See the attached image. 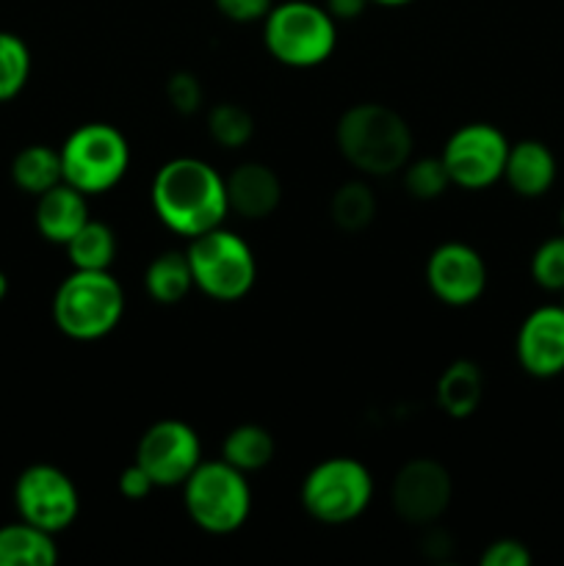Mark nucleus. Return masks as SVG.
Segmentation results:
<instances>
[{"label": "nucleus", "mask_w": 564, "mask_h": 566, "mask_svg": "<svg viewBox=\"0 0 564 566\" xmlns=\"http://www.w3.org/2000/svg\"><path fill=\"white\" fill-rule=\"evenodd\" d=\"M166 99H169V105L180 116L197 114V111L202 108L205 99L202 83H199V77L194 75V72H175V75H169V81H166Z\"/></svg>", "instance_id": "29"}, {"label": "nucleus", "mask_w": 564, "mask_h": 566, "mask_svg": "<svg viewBox=\"0 0 564 566\" xmlns=\"http://www.w3.org/2000/svg\"><path fill=\"white\" fill-rule=\"evenodd\" d=\"M116 486H119V495L127 497V501H144V497L155 490L153 479H149L147 470L138 462L127 464V468L122 470L119 479H116Z\"/></svg>", "instance_id": "32"}, {"label": "nucleus", "mask_w": 564, "mask_h": 566, "mask_svg": "<svg viewBox=\"0 0 564 566\" xmlns=\"http://www.w3.org/2000/svg\"><path fill=\"white\" fill-rule=\"evenodd\" d=\"M426 285L437 302L448 307H470L487 291L484 258L468 243H440L426 260Z\"/></svg>", "instance_id": "13"}, {"label": "nucleus", "mask_w": 564, "mask_h": 566, "mask_svg": "<svg viewBox=\"0 0 564 566\" xmlns=\"http://www.w3.org/2000/svg\"><path fill=\"white\" fill-rule=\"evenodd\" d=\"M368 3L387 6V9H398V6H409V3H415V0H368Z\"/></svg>", "instance_id": "34"}, {"label": "nucleus", "mask_w": 564, "mask_h": 566, "mask_svg": "<svg viewBox=\"0 0 564 566\" xmlns=\"http://www.w3.org/2000/svg\"><path fill=\"white\" fill-rule=\"evenodd\" d=\"M136 462L147 470L155 490L182 486L202 462V442L197 431L182 420H158L138 440Z\"/></svg>", "instance_id": "11"}, {"label": "nucleus", "mask_w": 564, "mask_h": 566, "mask_svg": "<svg viewBox=\"0 0 564 566\" xmlns=\"http://www.w3.org/2000/svg\"><path fill=\"white\" fill-rule=\"evenodd\" d=\"M11 180L20 191L39 197L53 186L64 182V169H61V153L48 144H28L11 160Z\"/></svg>", "instance_id": "21"}, {"label": "nucleus", "mask_w": 564, "mask_h": 566, "mask_svg": "<svg viewBox=\"0 0 564 566\" xmlns=\"http://www.w3.org/2000/svg\"><path fill=\"white\" fill-rule=\"evenodd\" d=\"M14 506L20 520L61 534L81 514V495L70 475L55 464H31L20 473L14 484Z\"/></svg>", "instance_id": "10"}, {"label": "nucleus", "mask_w": 564, "mask_h": 566, "mask_svg": "<svg viewBox=\"0 0 564 566\" xmlns=\"http://www.w3.org/2000/svg\"><path fill=\"white\" fill-rule=\"evenodd\" d=\"M562 230H564V210H562Z\"/></svg>", "instance_id": "36"}, {"label": "nucleus", "mask_w": 564, "mask_h": 566, "mask_svg": "<svg viewBox=\"0 0 564 566\" xmlns=\"http://www.w3.org/2000/svg\"><path fill=\"white\" fill-rule=\"evenodd\" d=\"M72 269L81 271H108L116 260V235L103 221L88 219L66 243Z\"/></svg>", "instance_id": "23"}, {"label": "nucleus", "mask_w": 564, "mask_h": 566, "mask_svg": "<svg viewBox=\"0 0 564 566\" xmlns=\"http://www.w3.org/2000/svg\"><path fill=\"white\" fill-rule=\"evenodd\" d=\"M61 153L64 182L86 197L111 191L130 169V144L108 122H86L66 136Z\"/></svg>", "instance_id": "6"}, {"label": "nucleus", "mask_w": 564, "mask_h": 566, "mask_svg": "<svg viewBox=\"0 0 564 566\" xmlns=\"http://www.w3.org/2000/svg\"><path fill=\"white\" fill-rule=\"evenodd\" d=\"M401 171L404 188L409 191V197L420 199V202H431V199L442 197L448 186H453L442 158H409V164Z\"/></svg>", "instance_id": "27"}, {"label": "nucleus", "mask_w": 564, "mask_h": 566, "mask_svg": "<svg viewBox=\"0 0 564 566\" xmlns=\"http://www.w3.org/2000/svg\"><path fill=\"white\" fill-rule=\"evenodd\" d=\"M562 293H564V291H562ZM562 307H564V302H562Z\"/></svg>", "instance_id": "37"}, {"label": "nucleus", "mask_w": 564, "mask_h": 566, "mask_svg": "<svg viewBox=\"0 0 564 566\" xmlns=\"http://www.w3.org/2000/svg\"><path fill=\"white\" fill-rule=\"evenodd\" d=\"M182 506L191 523L205 534H236L252 514V486L247 473L224 459L199 462V468L182 484Z\"/></svg>", "instance_id": "5"}, {"label": "nucleus", "mask_w": 564, "mask_h": 566, "mask_svg": "<svg viewBox=\"0 0 564 566\" xmlns=\"http://www.w3.org/2000/svg\"><path fill=\"white\" fill-rule=\"evenodd\" d=\"M153 210L166 230L197 238L221 227L230 213L224 177L202 158H171L155 171L149 188Z\"/></svg>", "instance_id": "1"}, {"label": "nucleus", "mask_w": 564, "mask_h": 566, "mask_svg": "<svg viewBox=\"0 0 564 566\" xmlns=\"http://www.w3.org/2000/svg\"><path fill=\"white\" fill-rule=\"evenodd\" d=\"M337 149L368 177H390L412 158L415 138L407 119L385 103H357L337 119Z\"/></svg>", "instance_id": "2"}, {"label": "nucleus", "mask_w": 564, "mask_h": 566, "mask_svg": "<svg viewBox=\"0 0 564 566\" xmlns=\"http://www.w3.org/2000/svg\"><path fill=\"white\" fill-rule=\"evenodd\" d=\"M506 155L509 138L503 130L490 122H470L451 133L440 158L453 186L464 191H484L503 180Z\"/></svg>", "instance_id": "9"}, {"label": "nucleus", "mask_w": 564, "mask_h": 566, "mask_svg": "<svg viewBox=\"0 0 564 566\" xmlns=\"http://www.w3.org/2000/svg\"><path fill=\"white\" fill-rule=\"evenodd\" d=\"M208 133L219 147L241 149L243 144L252 142L254 119L243 105L219 103L208 114Z\"/></svg>", "instance_id": "26"}, {"label": "nucleus", "mask_w": 564, "mask_h": 566, "mask_svg": "<svg viewBox=\"0 0 564 566\" xmlns=\"http://www.w3.org/2000/svg\"><path fill=\"white\" fill-rule=\"evenodd\" d=\"M186 254L194 271V287L213 302H241L258 280L252 247L224 227L191 238Z\"/></svg>", "instance_id": "7"}, {"label": "nucleus", "mask_w": 564, "mask_h": 566, "mask_svg": "<svg viewBox=\"0 0 564 566\" xmlns=\"http://www.w3.org/2000/svg\"><path fill=\"white\" fill-rule=\"evenodd\" d=\"M55 562L59 547L53 534L25 520L0 528V566H53Z\"/></svg>", "instance_id": "19"}, {"label": "nucleus", "mask_w": 564, "mask_h": 566, "mask_svg": "<svg viewBox=\"0 0 564 566\" xmlns=\"http://www.w3.org/2000/svg\"><path fill=\"white\" fill-rule=\"evenodd\" d=\"M451 473L437 459H409L390 486L393 512L409 525H435L451 503Z\"/></svg>", "instance_id": "12"}, {"label": "nucleus", "mask_w": 564, "mask_h": 566, "mask_svg": "<svg viewBox=\"0 0 564 566\" xmlns=\"http://www.w3.org/2000/svg\"><path fill=\"white\" fill-rule=\"evenodd\" d=\"M503 180L518 197L525 199H536L551 191L553 180H556V158H553L551 147L536 138L509 144Z\"/></svg>", "instance_id": "17"}, {"label": "nucleus", "mask_w": 564, "mask_h": 566, "mask_svg": "<svg viewBox=\"0 0 564 566\" xmlns=\"http://www.w3.org/2000/svg\"><path fill=\"white\" fill-rule=\"evenodd\" d=\"M276 453V442L265 426L241 423L224 437L221 446V459L238 468L241 473H258L269 468Z\"/></svg>", "instance_id": "22"}, {"label": "nucleus", "mask_w": 564, "mask_h": 566, "mask_svg": "<svg viewBox=\"0 0 564 566\" xmlns=\"http://www.w3.org/2000/svg\"><path fill=\"white\" fill-rule=\"evenodd\" d=\"M213 3L224 20L249 25V22H263L274 0H213Z\"/></svg>", "instance_id": "30"}, {"label": "nucleus", "mask_w": 564, "mask_h": 566, "mask_svg": "<svg viewBox=\"0 0 564 566\" xmlns=\"http://www.w3.org/2000/svg\"><path fill=\"white\" fill-rule=\"evenodd\" d=\"M374 501V475L359 459L332 457L315 464L302 484V506L315 523L348 525Z\"/></svg>", "instance_id": "8"}, {"label": "nucleus", "mask_w": 564, "mask_h": 566, "mask_svg": "<svg viewBox=\"0 0 564 566\" xmlns=\"http://www.w3.org/2000/svg\"><path fill=\"white\" fill-rule=\"evenodd\" d=\"M481 566H529L531 553L518 539H495L479 558Z\"/></svg>", "instance_id": "31"}, {"label": "nucleus", "mask_w": 564, "mask_h": 566, "mask_svg": "<svg viewBox=\"0 0 564 566\" xmlns=\"http://www.w3.org/2000/svg\"><path fill=\"white\" fill-rule=\"evenodd\" d=\"M520 368L536 379L564 374V307L545 304L525 315L514 340Z\"/></svg>", "instance_id": "14"}, {"label": "nucleus", "mask_w": 564, "mask_h": 566, "mask_svg": "<svg viewBox=\"0 0 564 566\" xmlns=\"http://www.w3.org/2000/svg\"><path fill=\"white\" fill-rule=\"evenodd\" d=\"M31 77V50L25 39L0 31V103L14 99Z\"/></svg>", "instance_id": "25"}, {"label": "nucleus", "mask_w": 564, "mask_h": 566, "mask_svg": "<svg viewBox=\"0 0 564 566\" xmlns=\"http://www.w3.org/2000/svg\"><path fill=\"white\" fill-rule=\"evenodd\" d=\"M330 219L343 232H363L376 219V197L368 182L348 180L332 193Z\"/></svg>", "instance_id": "24"}, {"label": "nucleus", "mask_w": 564, "mask_h": 566, "mask_svg": "<svg viewBox=\"0 0 564 566\" xmlns=\"http://www.w3.org/2000/svg\"><path fill=\"white\" fill-rule=\"evenodd\" d=\"M484 398V374L470 359H453L437 379V403L448 418H470Z\"/></svg>", "instance_id": "18"}, {"label": "nucleus", "mask_w": 564, "mask_h": 566, "mask_svg": "<svg viewBox=\"0 0 564 566\" xmlns=\"http://www.w3.org/2000/svg\"><path fill=\"white\" fill-rule=\"evenodd\" d=\"M368 0H326L324 9L330 11L332 20H357L365 11Z\"/></svg>", "instance_id": "33"}, {"label": "nucleus", "mask_w": 564, "mask_h": 566, "mask_svg": "<svg viewBox=\"0 0 564 566\" xmlns=\"http://www.w3.org/2000/svg\"><path fill=\"white\" fill-rule=\"evenodd\" d=\"M6 296H9V276H6L3 271H0V304H3Z\"/></svg>", "instance_id": "35"}, {"label": "nucleus", "mask_w": 564, "mask_h": 566, "mask_svg": "<svg viewBox=\"0 0 564 566\" xmlns=\"http://www.w3.org/2000/svg\"><path fill=\"white\" fill-rule=\"evenodd\" d=\"M125 291L111 271L75 269L53 296V324L72 340H100L119 326Z\"/></svg>", "instance_id": "3"}, {"label": "nucleus", "mask_w": 564, "mask_h": 566, "mask_svg": "<svg viewBox=\"0 0 564 566\" xmlns=\"http://www.w3.org/2000/svg\"><path fill=\"white\" fill-rule=\"evenodd\" d=\"M531 276L545 291H564V235L540 243L531 258Z\"/></svg>", "instance_id": "28"}, {"label": "nucleus", "mask_w": 564, "mask_h": 566, "mask_svg": "<svg viewBox=\"0 0 564 566\" xmlns=\"http://www.w3.org/2000/svg\"><path fill=\"white\" fill-rule=\"evenodd\" d=\"M88 219L92 216H88L86 193L72 188L70 182H59V186L36 197L33 221H36V230L44 241L66 247Z\"/></svg>", "instance_id": "16"}, {"label": "nucleus", "mask_w": 564, "mask_h": 566, "mask_svg": "<svg viewBox=\"0 0 564 566\" xmlns=\"http://www.w3.org/2000/svg\"><path fill=\"white\" fill-rule=\"evenodd\" d=\"M263 42L280 64L313 70L335 53L337 22L324 6L310 0H285L271 6L265 14Z\"/></svg>", "instance_id": "4"}, {"label": "nucleus", "mask_w": 564, "mask_h": 566, "mask_svg": "<svg viewBox=\"0 0 564 566\" xmlns=\"http://www.w3.org/2000/svg\"><path fill=\"white\" fill-rule=\"evenodd\" d=\"M227 202L241 219L260 221L269 219L282 202V182L271 166L247 160L236 166L230 177H224Z\"/></svg>", "instance_id": "15"}, {"label": "nucleus", "mask_w": 564, "mask_h": 566, "mask_svg": "<svg viewBox=\"0 0 564 566\" xmlns=\"http://www.w3.org/2000/svg\"><path fill=\"white\" fill-rule=\"evenodd\" d=\"M144 287H147L149 298L164 304V307L180 304L194 287V271L191 263H188V254L177 252V249L160 252L144 271Z\"/></svg>", "instance_id": "20"}]
</instances>
